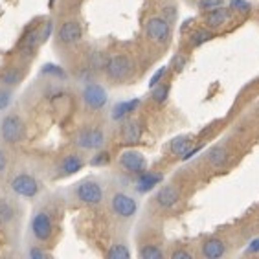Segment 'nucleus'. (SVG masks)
I'll use <instances>...</instances> for the list:
<instances>
[{
    "label": "nucleus",
    "instance_id": "nucleus-13",
    "mask_svg": "<svg viewBox=\"0 0 259 259\" xmlns=\"http://www.w3.org/2000/svg\"><path fill=\"white\" fill-rule=\"evenodd\" d=\"M179 200H180V191H179V188L173 184H165L156 191L155 202H156V206L162 209L175 208V206L179 204Z\"/></svg>",
    "mask_w": 259,
    "mask_h": 259
},
{
    "label": "nucleus",
    "instance_id": "nucleus-8",
    "mask_svg": "<svg viewBox=\"0 0 259 259\" xmlns=\"http://www.w3.org/2000/svg\"><path fill=\"white\" fill-rule=\"evenodd\" d=\"M31 235L35 239L45 243L52 237V232H54V221H52V215L46 211V209H39L35 211V215L31 217L30 223Z\"/></svg>",
    "mask_w": 259,
    "mask_h": 259
},
{
    "label": "nucleus",
    "instance_id": "nucleus-41",
    "mask_svg": "<svg viewBox=\"0 0 259 259\" xmlns=\"http://www.w3.org/2000/svg\"><path fill=\"white\" fill-rule=\"evenodd\" d=\"M6 169H8V156H6L4 151L0 149V175L4 173Z\"/></svg>",
    "mask_w": 259,
    "mask_h": 259
},
{
    "label": "nucleus",
    "instance_id": "nucleus-27",
    "mask_svg": "<svg viewBox=\"0 0 259 259\" xmlns=\"http://www.w3.org/2000/svg\"><path fill=\"white\" fill-rule=\"evenodd\" d=\"M107 257L109 259H129L131 250L127 248V244L125 243H116V244H112V248L107 252Z\"/></svg>",
    "mask_w": 259,
    "mask_h": 259
},
{
    "label": "nucleus",
    "instance_id": "nucleus-7",
    "mask_svg": "<svg viewBox=\"0 0 259 259\" xmlns=\"http://www.w3.org/2000/svg\"><path fill=\"white\" fill-rule=\"evenodd\" d=\"M74 144L83 151H100L105 145V133L100 127H87L75 135Z\"/></svg>",
    "mask_w": 259,
    "mask_h": 259
},
{
    "label": "nucleus",
    "instance_id": "nucleus-34",
    "mask_svg": "<svg viewBox=\"0 0 259 259\" xmlns=\"http://www.w3.org/2000/svg\"><path fill=\"white\" fill-rule=\"evenodd\" d=\"M164 75H165V66H162V68H158V72H155V74H153V77H151L149 89H155V87L158 85V83H162Z\"/></svg>",
    "mask_w": 259,
    "mask_h": 259
},
{
    "label": "nucleus",
    "instance_id": "nucleus-29",
    "mask_svg": "<svg viewBox=\"0 0 259 259\" xmlns=\"http://www.w3.org/2000/svg\"><path fill=\"white\" fill-rule=\"evenodd\" d=\"M13 103V90L10 87H0V112L10 109V105Z\"/></svg>",
    "mask_w": 259,
    "mask_h": 259
},
{
    "label": "nucleus",
    "instance_id": "nucleus-35",
    "mask_svg": "<svg viewBox=\"0 0 259 259\" xmlns=\"http://www.w3.org/2000/svg\"><path fill=\"white\" fill-rule=\"evenodd\" d=\"M171 68H173L175 72H182V70L186 68V57H182V55H175L173 61H171Z\"/></svg>",
    "mask_w": 259,
    "mask_h": 259
},
{
    "label": "nucleus",
    "instance_id": "nucleus-9",
    "mask_svg": "<svg viewBox=\"0 0 259 259\" xmlns=\"http://www.w3.org/2000/svg\"><path fill=\"white\" fill-rule=\"evenodd\" d=\"M131 70H133V63H131L129 57L123 54H118L107 59L105 74L110 81H123L131 74Z\"/></svg>",
    "mask_w": 259,
    "mask_h": 259
},
{
    "label": "nucleus",
    "instance_id": "nucleus-32",
    "mask_svg": "<svg viewBox=\"0 0 259 259\" xmlns=\"http://www.w3.org/2000/svg\"><path fill=\"white\" fill-rule=\"evenodd\" d=\"M219 6H225V0H199V10L204 11V13L209 10L219 8Z\"/></svg>",
    "mask_w": 259,
    "mask_h": 259
},
{
    "label": "nucleus",
    "instance_id": "nucleus-22",
    "mask_svg": "<svg viewBox=\"0 0 259 259\" xmlns=\"http://www.w3.org/2000/svg\"><path fill=\"white\" fill-rule=\"evenodd\" d=\"M17 217V208L10 199H0V226H10Z\"/></svg>",
    "mask_w": 259,
    "mask_h": 259
},
{
    "label": "nucleus",
    "instance_id": "nucleus-30",
    "mask_svg": "<svg viewBox=\"0 0 259 259\" xmlns=\"http://www.w3.org/2000/svg\"><path fill=\"white\" fill-rule=\"evenodd\" d=\"M109 162H110V155L107 151H98V153L90 158V165H92V167H103V165H107Z\"/></svg>",
    "mask_w": 259,
    "mask_h": 259
},
{
    "label": "nucleus",
    "instance_id": "nucleus-18",
    "mask_svg": "<svg viewBox=\"0 0 259 259\" xmlns=\"http://www.w3.org/2000/svg\"><path fill=\"white\" fill-rule=\"evenodd\" d=\"M200 254L206 259H219L226 254V244L221 239H217V237H209V239H206L202 243Z\"/></svg>",
    "mask_w": 259,
    "mask_h": 259
},
{
    "label": "nucleus",
    "instance_id": "nucleus-12",
    "mask_svg": "<svg viewBox=\"0 0 259 259\" xmlns=\"http://www.w3.org/2000/svg\"><path fill=\"white\" fill-rule=\"evenodd\" d=\"M83 37V28L77 20H66L57 30V40L61 45H75Z\"/></svg>",
    "mask_w": 259,
    "mask_h": 259
},
{
    "label": "nucleus",
    "instance_id": "nucleus-15",
    "mask_svg": "<svg viewBox=\"0 0 259 259\" xmlns=\"http://www.w3.org/2000/svg\"><path fill=\"white\" fill-rule=\"evenodd\" d=\"M42 45L40 42V28H31L24 33V37L20 39V54L22 57L26 59H31L35 55V50H37V46Z\"/></svg>",
    "mask_w": 259,
    "mask_h": 259
},
{
    "label": "nucleus",
    "instance_id": "nucleus-6",
    "mask_svg": "<svg viewBox=\"0 0 259 259\" xmlns=\"http://www.w3.org/2000/svg\"><path fill=\"white\" fill-rule=\"evenodd\" d=\"M145 35L149 40L164 46L171 39V24L164 17H151L145 22Z\"/></svg>",
    "mask_w": 259,
    "mask_h": 259
},
{
    "label": "nucleus",
    "instance_id": "nucleus-11",
    "mask_svg": "<svg viewBox=\"0 0 259 259\" xmlns=\"http://www.w3.org/2000/svg\"><path fill=\"white\" fill-rule=\"evenodd\" d=\"M120 162V167L127 173H133V175H140L142 171L147 169V158H145L144 153H140L136 149H127L123 151L118 158Z\"/></svg>",
    "mask_w": 259,
    "mask_h": 259
},
{
    "label": "nucleus",
    "instance_id": "nucleus-38",
    "mask_svg": "<svg viewBox=\"0 0 259 259\" xmlns=\"http://www.w3.org/2000/svg\"><path fill=\"white\" fill-rule=\"evenodd\" d=\"M171 257H173V259H191V257H193V254L182 248V250H175L173 254H171Z\"/></svg>",
    "mask_w": 259,
    "mask_h": 259
},
{
    "label": "nucleus",
    "instance_id": "nucleus-33",
    "mask_svg": "<svg viewBox=\"0 0 259 259\" xmlns=\"http://www.w3.org/2000/svg\"><path fill=\"white\" fill-rule=\"evenodd\" d=\"M52 31H54V22L52 20H46L45 24L40 26V42H46L50 39Z\"/></svg>",
    "mask_w": 259,
    "mask_h": 259
},
{
    "label": "nucleus",
    "instance_id": "nucleus-23",
    "mask_svg": "<svg viewBox=\"0 0 259 259\" xmlns=\"http://www.w3.org/2000/svg\"><path fill=\"white\" fill-rule=\"evenodd\" d=\"M191 147H193V138H191L190 135L177 136V138L171 140V144H169V151L173 155H179V156H182L186 151H190Z\"/></svg>",
    "mask_w": 259,
    "mask_h": 259
},
{
    "label": "nucleus",
    "instance_id": "nucleus-24",
    "mask_svg": "<svg viewBox=\"0 0 259 259\" xmlns=\"http://www.w3.org/2000/svg\"><path fill=\"white\" fill-rule=\"evenodd\" d=\"M211 39H213V31L204 28V30H197L190 35V45L193 46V48H199V46L206 45V42Z\"/></svg>",
    "mask_w": 259,
    "mask_h": 259
},
{
    "label": "nucleus",
    "instance_id": "nucleus-2",
    "mask_svg": "<svg viewBox=\"0 0 259 259\" xmlns=\"http://www.w3.org/2000/svg\"><path fill=\"white\" fill-rule=\"evenodd\" d=\"M75 199L79 200L81 204L87 206H100L103 202V186L94 179H85L81 180L79 184H75Z\"/></svg>",
    "mask_w": 259,
    "mask_h": 259
},
{
    "label": "nucleus",
    "instance_id": "nucleus-17",
    "mask_svg": "<svg viewBox=\"0 0 259 259\" xmlns=\"http://www.w3.org/2000/svg\"><path fill=\"white\" fill-rule=\"evenodd\" d=\"M142 105V100L140 98H133V100H127V101H120V103H116L112 107V112H110V118L114 121H121L125 120L127 116H131L133 112L138 110V107Z\"/></svg>",
    "mask_w": 259,
    "mask_h": 259
},
{
    "label": "nucleus",
    "instance_id": "nucleus-36",
    "mask_svg": "<svg viewBox=\"0 0 259 259\" xmlns=\"http://www.w3.org/2000/svg\"><path fill=\"white\" fill-rule=\"evenodd\" d=\"M48 252H45V250H40L39 246H31L30 250H28V257L31 259H46L48 257Z\"/></svg>",
    "mask_w": 259,
    "mask_h": 259
},
{
    "label": "nucleus",
    "instance_id": "nucleus-26",
    "mask_svg": "<svg viewBox=\"0 0 259 259\" xmlns=\"http://www.w3.org/2000/svg\"><path fill=\"white\" fill-rule=\"evenodd\" d=\"M138 255L142 259H162L164 257V250L160 248L158 244H144L140 248Z\"/></svg>",
    "mask_w": 259,
    "mask_h": 259
},
{
    "label": "nucleus",
    "instance_id": "nucleus-19",
    "mask_svg": "<svg viewBox=\"0 0 259 259\" xmlns=\"http://www.w3.org/2000/svg\"><path fill=\"white\" fill-rule=\"evenodd\" d=\"M26 70H20V66H8L0 72V85L10 87V89H15L20 81L24 79Z\"/></svg>",
    "mask_w": 259,
    "mask_h": 259
},
{
    "label": "nucleus",
    "instance_id": "nucleus-1",
    "mask_svg": "<svg viewBox=\"0 0 259 259\" xmlns=\"http://www.w3.org/2000/svg\"><path fill=\"white\" fill-rule=\"evenodd\" d=\"M26 138V125L19 114L10 112L0 120V140L8 145H19Z\"/></svg>",
    "mask_w": 259,
    "mask_h": 259
},
{
    "label": "nucleus",
    "instance_id": "nucleus-42",
    "mask_svg": "<svg viewBox=\"0 0 259 259\" xmlns=\"http://www.w3.org/2000/svg\"><path fill=\"white\" fill-rule=\"evenodd\" d=\"M54 2H55V0H50V6H52V4H54Z\"/></svg>",
    "mask_w": 259,
    "mask_h": 259
},
{
    "label": "nucleus",
    "instance_id": "nucleus-37",
    "mask_svg": "<svg viewBox=\"0 0 259 259\" xmlns=\"http://www.w3.org/2000/svg\"><path fill=\"white\" fill-rule=\"evenodd\" d=\"M164 19L167 20V22H173L175 19H177V8H175V6H165L164 8Z\"/></svg>",
    "mask_w": 259,
    "mask_h": 259
},
{
    "label": "nucleus",
    "instance_id": "nucleus-14",
    "mask_svg": "<svg viewBox=\"0 0 259 259\" xmlns=\"http://www.w3.org/2000/svg\"><path fill=\"white\" fill-rule=\"evenodd\" d=\"M162 180H164V175L162 173H155V171L145 169L138 175V179H136V182H135V190H136V193L145 195L155 190Z\"/></svg>",
    "mask_w": 259,
    "mask_h": 259
},
{
    "label": "nucleus",
    "instance_id": "nucleus-10",
    "mask_svg": "<svg viewBox=\"0 0 259 259\" xmlns=\"http://www.w3.org/2000/svg\"><path fill=\"white\" fill-rule=\"evenodd\" d=\"M234 19V10L226 8V6H219L215 10H209L204 13V24L208 30L211 31H221L225 30L226 26Z\"/></svg>",
    "mask_w": 259,
    "mask_h": 259
},
{
    "label": "nucleus",
    "instance_id": "nucleus-3",
    "mask_svg": "<svg viewBox=\"0 0 259 259\" xmlns=\"http://www.w3.org/2000/svg\"><path fill=\"white\" fill-rule=\"evenodd\" d=\"M10 190L19 199H35L42 190V184L30 173H19L15 175L10 182Z\"/></svg>",
    "mask_w": 259,
    "mask_h": 259
},
{
    "label": "nucleus",
    "instance_id": "nucleus-5",
    "mask_svg": "<svg viewBox=\"0 0 259 259\" xmlns=\"http://www.w3.org/2000/svg\"><path fill=\"white\" fill-rule=\"evenodd\" d=\"M81 98H83V103H85V107L89 110H101L109 101V94H107L105 87L96 83V81H89L83 87Z\"/></svg>",
    "mask_w": 259,
    "mask_h": 259
},
{
    "label": "nucleus",
    "instance_id": "nucleus-16",
    "mask_svg": "<svg viewBox=\"0 0 259 259\" xmlns=\"http://www.w3.org/2000/svg\"><path fill=\"white\" fill-rule=\"evenodd\" d=\"M85 167V160L81 158L79 155H66L65 158L61 160L59 167H57V177L63 179V177H70V175H75L77 171H81Z\"/></svg>",
    "mask_w": 259,
    "mask_h": 259
},
{
    "label": "nucleus",
    "instance_id": "nucleus-31",
    "mask_svg": "<svg viewBox=\"0 0 259 259\" xmlns=\"http://www.w3.org/2000/svg\"><path fill=\"white\" fill-rule=\"evenodd\" d=\"M230 8L234 11H239V13H248L252 10L250 2H246V0H230Z\"/></svg>",
    "mask_w": 259,
    "mask_h": 259
},
{
    "label": "nucleus",
    "instance_id": "nucleus-39",
    "mask_svg": "<svg viewBox=\"0 0 259 259\" xmlns=\"http://www.w3.org/2000/svg\"><path fill=\"white\" fill-rule=\"evenodd\" d=\"M199 151H200V147H195V145H193L190 151H186L184 155L180 156V160H182V162H186V160H191L195 155H197V153H199Z\"/></svg>",
    "mask_w": 259,
    "mask_h": 259
},
{
    "label": "nucleus",
    "instance_id": "nucleus-4",
    "mask_svg": "<svg viewBox=\"0 0 259 259\" xmlns=\"http://www.w3.org/2000/svg\"><path fill=\"white\" fill-rule=\"evenodd\" d=\"M110 209L118 219L129 221L138 213V202L135 200V197H131L123 191H116L110 197Z\"/></svg>",
    "mask_w": 259,
    "mask_h": 259
},
{
    "label": "nucleus",
    "instance_id": "nucleus-21",
    "mask_svg": "<svg viewBox=\"0 0 259 259\" xmlns=\"http://www.w3.org/2000/svg\"><path fill=\"white\" fill-rule=\"evenodd\" d=\"M208 162L213 167H217V169H221V167H225L226 164H228L230 160V151L226 145H213L211 149L208 151Z\"/></svg>",
    "mask_w": 259,
    "mask_h": 259
},
{
    "label": "nucleus",
    "instance_id": "nucleus-28",
    "mask_svg": "<svg viewBox=\"0 0 259 259\" xmlns=\"http://www.w3.org/2000/svg\"><path fill=\"white\" fill-rule=\"evenodd\" d=\"M107 66V57L100 52H94V54L90 55V61H89V68L92 72H100V70H105Z\"/></svg>",
    "mask_w": 259,
    "mask_h": 259
},
{
    "label": "nucleus",
    "instance_id": "nucleus-25",
    "mask_svg": "<svg viewBox=\"0 0 259 259\" xmlns=\"http://www.w3.org/2000/svg\"><path fill=\"white\" fill-rule=\"evenodd\" d=\"M151 90H153V94H151L153 101L158 103V105H162V103L167 101V98H169L171 87H169V83H158L155 89H151Z\"/></svg>",
    "mask_w": 259,
    "mask_h": 259
},
{
    "label": "nucleus",
    "instance_id": "nucleus-20",
    "mask_svg": "<svg viewBox=\"0 0 259 259\" xmlns=\"http://www.w3.org/2000/svg\"><path fill=\"white\" fill-rule=\"evenodd\" d=\"M121 140L127 145H135L142 140V123L138 120H131L123 125L121 131Z\"/></svg>",
    "mask_w": 259,
    "mask_h": 259
},
{
    "label": "nucleus",
    "instance_id": "nucleus-40",
    "mask_svg": "<svg viewBox=\"0 0 259 259\" xmlns=\"http://www.w3.org/2000/svg\"><path fill=\"white\" fill-rule=\"evenodd\" d=\"M246 254H259V239L250 241L248 248H246Z\"/></svg>",
    "mask_w": 259,
    "mask_h": 259
}]
</instances>
